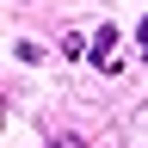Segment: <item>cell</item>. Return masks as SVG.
I'll use <instances>...</instances> for the list:
<instances>
[{"label": "cell", "mask_w": 148, "mask_h": 148, "mask_svg": "<svg viewBox=\"0 0 148 148\" xmlns=\"http://www.w3.org/2000/svg\"><path fill=\"white\" fill-rule=\"evenodd\" d=\"M92 62H99V68H117V31H111V25H99V37H92Z\"/></svg>", "instance_id": "cell-1"}, {"label": "cell", "mask_w": 148, "mask_h": 148, "mask_svg": "<svg viewBox=\"0 0 148 148\" xmlns=\"http://www.w3.org/2000/svg\"><path fill=\"white\" fill-rule=\"evenodd\" d=\"M136 43H142V56H148V18H142V25H136Z\"/></svg>", "instance_id": "cell-2"}]
</instances>
